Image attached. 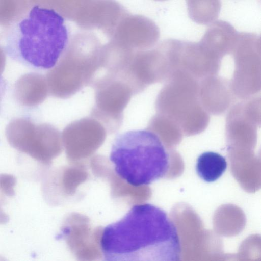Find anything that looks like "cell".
Here are the masks:
<instances>
[{
    "instance_id": "ba28073f",
    "label": "cell",
    "mask_w": 261,
    "mask_h": 261,
    "mask_svg": "<svg viewBox=\"0 0 261 261\" xmlns=\"http://www.w3.org/2000/svg\"><path fill=\"white\" fill-rule=\"evenodd\" d=\"M108 133L105 126L91 116L75 120L64 129L62 137L67 144H100Z\"/></svg>"
},
{
    "instance_id": "277c9868",
    "label": "cell",
    "mask_w": 261,
    "mask_h": 261,
    "mask_svg": "<svg viewBox=\"0 0 261 261\" xmlns=\"http://www.w3.org/2000/svg\"><path fill=\"white\" fill-rule=\"evenodd\" d=\"M98 37L89 32L73 35L53 71L55 96L67 99L91 86L101 69L102 47Z\"/></svg>"
},
{
    "instance_id": "6da1fadb",
    "label": "cell",
    "mask_w": 261,
    "mask_h": 261,
    "mask_svg": "<svg viewBox=\"0 0 261 261\" xmlns=\"http://www.w3.org/2000/svg\"><path fill=\"white\" fill-rule=\"evenodd\" d=\"M100 245L106 261H178L177 227L165 211L150 203L135 204L105 226Z\"/></svg>"
},
{
    "instance_id": "52a82bcc",
    "label": "cell",
    "mask_w": 261,
    "mask_h": 261,
    "mask_svg": "<svg viewBox=\"0 0 261 261\" xmlns=\"http://www.w3.org/2000/svg\"><path fill=\"white\" fill-rule=\"evenodd\" d=\"M128 13L115 0H90L74 22L84 30H101L109 39Z\"/></svg>"
},
{
    "instance_id": "9a60e30c",
    "label": "cell",
    "mask_w": 261,
    "mask_h": 261,
    "mask_svg": "<svg viewBox=\"0 0 261 261\" xmlns=\"http://www.w3.org/2000/svg\"><path fill=\"white\" fill-rule=\"evenodd\" d=\"M155 1H166V0H155Z\"/></svg>"
},
{
    "instance_id": "5bb4252c",
    "label": "cell",
    "mask_w": 261,
    "mask_h": 261,
    "mask_svg": "<svg viewBox=\"0 0 261 261\" xmlns=\"http://www.w3.org/2000/svg\"><path fill=\"white\" fill-rule=\"evenodd\" d=\"M7 89V82L0 75V108Z\"/></svg>"
},
{
    "instance_id": "8fae6325",
    "label": "cell",
    "mask_w": 261,
    "mask_h": 261,
    "mask_svg": "<svg viewBox=\"0 0 261 261\" xmlns=\"http://www.w3.org/2000/svg\"><path fill=\"white\" fill-rule=\"evenodd\" d=\"M225 158L220 154L206 151L197 158L196 170L198 176L207 182H214L218 179L227 169Z\"/></svg>"
},
{
    "instance_id": "4fadbf2b",
    "label": "cell",
    "mask_w": 261,
    "mask_h": 261,
    "mask_svg": "<svg viewBox=\"0 0 261 261\" xmlns=\"http://www.w3.org/2000/svg\"><path fill=\"white\" fill-rule=\"evenodd\" d=\"M90 0H30L33 6L54 10L64 19L74 22Z\"/></svg>"
},
{
    "instance_id": "7c38bea8",
    "label": "cell",
    "mask_w": 261,
    "mask_h": 261,
    "mask_svg": "<svg viewBox=\"0 0 261 261\" xmlns=\"http://www.w3.org/2000/svg\"><path fill=\"white\" fill-rule=\"evenodd\" d=\"M189 17L195 23L207 25L218 17L221 0H186Z\"/></svg>"
},
{
    "instance_id": "7a4b0ae2",
    "label": "cell",
    "mask_w": 261,
    "mask_h": 261,
    "mask_svg": "<svg viewBox=\"0 0 261 261\" xmlns=\"http://www.w3.org/2000/svg\"><path fill=\"white\" fill-rule=\"evenodd\" d=\"M69 34L62 16L35 5L9 30L4 38V51L27 67L51 69L65 48Z\"/></svg>"
},
{
    "instance_id": "5b68a950",
    "label": "cell",
    "mask_w": 261,
    "mask_h": 261,
    "mask_svg": "<svg viewBox=\"0 0 261 261\" xmlns=\"http://www.w3.org/2000/svg\"><path fill=\"white\" fill-rule=\"evenodd\" d=\"M91 86L94 90L95 103L91 116L99 121L112 134L121 126L124 111L133 95L130 86L112 75L97 76Z\"/></svg>"
},
{
    "instance_id": "3957f363",
    "label": "cell",
    "mask_w": 261,
    "mask_h": 261,
    "mask_svg": "<svg viewBox=\"0 0 261 261\" xmlns=\"http://www.w3.org/2000/svg\"><path fill=\"white\" fill-rule=\"evenodd\" d=\"M110 160L121 179L134 187L147 185L169 170V154L158 135L147 129L129 130L115 139Z\"/></svg>"
},
{
    "instance_id": "30bf717a",
    "label": "cell",
    "mask_w": 261,
    "mask_h": 261,
    "mask_svg": "<svg viewBox=\"0 0 261 261\" xmlns=\"http://www.w3.org/2000/svg\"><path fill=\"white\" fill-rule=\"evenodd\" d=\"M32 7L30 0H0V39Z\"/></svg>"
},
{
    "instance_id": "8992f818",
    "label": "cell",
    "mask_w": 261,
    "mask_h": 261,
    "mask_svg": "<svg viewBox=\"0 0 261 261\" xmlns=\"http://www.w3.org/2000/svg\"><path fill=\"white\" fill-rule=\"evenodd\" d=\"M160 30L155 23L143 15L128 13L119 22L109 38L133 51L151 47L158 41Z\"/></svg>"
},
{
    "instance_id": "9c48e42d",
    "label": "cell",
    "mask_w": 261,
    "mask_h": 261,
    "mask_svg": "<svg viewBox=\"0 0 261 261\" xmlns=\"http://www.w3.org/2000/svg\"><path fill=\"white\" fill-rule=\"evenodd\" d=\"M238 32L229 22L217 20L211 23L204 34L202 43L208 47L226 50L236 41Z\"/></svg>"
}]
</instances>
